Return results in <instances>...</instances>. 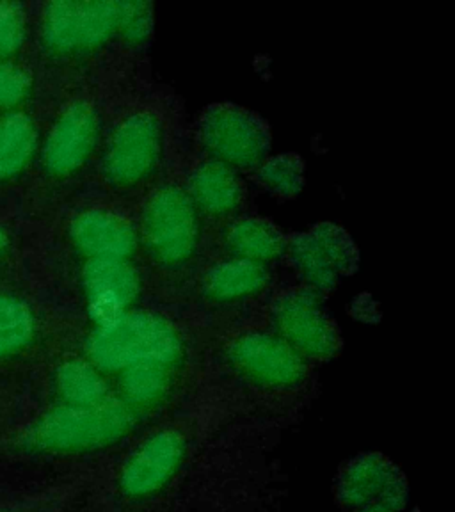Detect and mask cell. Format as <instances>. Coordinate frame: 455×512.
<instances>
[{"instance_id":"27","label":"cell","mask_w":455,"mask_h":512,"mask_svg":"<svg viewBox=\"0 0 455 512\" xmlns=\"http://www.w3.org/2000/svg\"><path fill=\"white\" fill-rule=\"evenodd\" d=\"M4 246H6V235L0 230V249L4 248Z\"/></svg>"},{"instance_id":"22","label":"cell","mask_w":455,"mask_h":512,"mask_svg":"<svg viewBox=\"0 0 455 512\" xmlns=\"http://www.w3.org/2000/svg\"><path fill=\"white\" fill-rule=\"evenodd\" d=\"M258 180L280 196H294L303 187V160L297 155H276L258 166Z\"/></svg>"},{"instance_id":"3","label":"cell","mask_w":455,"mask_h":512,"mask_svg":"<svg viewBox=\"0 0 455 512\" xmlns=\"http://www.w3.org/2000/svg\"><path fill=\"white\" fill-rule=\"evenodd\" d=\"M168 153V127L159 111L139 107L121 118L102 153V175L109 187L136 192L152 184Z\"/></svg>"},{"instance_id":"19","label":"cell","mask_w":455,"mask_h":512,"mask_svg":"<svg viewBox=\"0 0 455 512\" xmlns=\"http://www.w3.org/2000/svg\"><path fill=\"white\" fill-rule=\"evenodd\" d=\"M36 148V130L22 112H11L0 123V178L25 168Z\"/></svg>"},{"instance_id":"11","label":"cell","mask_w":455,"mask_h":512,"mask_svg":"<svg viewBox=\"0 0 455 512\" xmlns=\"http://www.w3.org/2000/svg\"><path fill=\"white\" fill-rule=\"evenodd\" d=\"M102 121L93 104L75 100L64 109L43 146L48 173L70 176L88 164L100 143Z\"/></svg>"},{"instance_id":"7","label":"cell","mask_w":455,"mask_h":512,"mask_svg":"<svg viewBox=\"0 0 455 512\" xmlns=\"http://www.w3.org/2000/svg\"><path fill=\"white\" fill-rule=\"evenodd\" d=\"M198 136L208 159L232 169L258 168L271 150V130L256 112L235 104L210 105Z\"/></svg>"},{"instance_id":"9","label":"cell","mask_w":455,"mask_h":512,"mask_svg":"<svg viewBox=\"0 0 455 512\" xmlns=\"http://www.w3.org/2000/svg\"><path fill=\"white\" fill-rule=\"evenodd\" d=\"M271 322L272 333L308 363L331 360L342 347L335 322L308 292L281 294L272 304Z\"/></svg>"},{"instance_id":"1","label":"cell","mask_w":455,"mask_h":512,"mask_svg":"<svg viewBox=\"0 0 455 512\" xmlns=\"http://www.w3.org/2000/svg\"><path fill=\"white\" fill-rule=\"evenodd\" d=\"M194 438L187 425L166 424L146 432L121 459L114 493L125 507H143L166 495L187 466Z\"/></svg>"},{"instance_id":"24","label":"cell","mask_w":455,"mask_h":512,"mask_svg":"<svg viewBox=\"0 0 455 512\" xmlns=\"http://www.w3.org/2000/svg\"><path fill=\"white\" fill-rule=\"evenodd\" d=\"M24 40V8L15 2H0V54H13Z\"/></svg>"},{"instance_id":"18","label":"cell","mask_w":455,"mask_h":512,"mask_svg":"<svg viewBox=\"0 0 455 512\" xmlns=\"http://www.w3.org/2000/svg\"><path fill=\"white\" fill-rule=\"evenodd\" d=\"M57 388L66 406H96L109 399V388L100 370L84 360H70L57 368Z\"/></svg>"},{"instance_id":"14","label":"cell","mask_w":455,"mask_h":512,"mask_svg":"<svg viewBox=\"0 0 455 512\" xmlns=\"http://www.w3.org/2000/svg\"><path fill=\"white\" fill-rule=\"evenodd\" d=\"M185 191L200 216L226 219L244 201V185L235 169L214 159H205L192 168Z\"/></svg>"},{"instance_id":"26","label":"cell","mask_w":455,"mask_h":512,"mask_svg":"<svg viewBox=\"0 0 455 512\" xmlns=\"http://www.w3.org/2000/svg\"><path fill=\"white\" fill-rule=\"evenodd\" d=\"M351 512H399L395 511L393 507L390 505L381 504V502H376V504H368L363 505V507H358V509H354Z\"/></svg>"},{"instance_id":"5","label":"cell","mask_w":455,"mask_h":512,"mask_svg":"<svg viewBox=\"0 0 455 512\" xmlns=\"http://www.w3.org/2000/svg\"><path fill=\"white\" fill-rule=\"evenodd\" d=\"M134 429V411L121 399L96 406H63L54 409L32 427L27 443L57 454H82L112 447Z\"/></svg>"},{"instance_id":"16","label":"cell","mask_w":455,"mask_h":512,"mask_svg":"<svg viewBox=\"0 0 455 512\" xmlns=\"http://www.w3.org/2000/svg\"><path fill=\"white\" fill-rule=\"evenodd\" d=\"M226 248L233 258L265 265L287 251V239L276 224L262 217H242L228 228Z\"/></svg>"},{"instance_id":"21","label":"cell","mask_w":455,"mask_h":512,"mask_svg":"<svg viewBox=\"0 0 455 512\" xmlns=\"http://www.w3.org/2000/svg\"><path fill=\"white\" fill-rule=\"evenodd\" d=\"M34 333L32 313L22 301L0 294V356L22 349Z\"/></svg>"},{"instance_id":"10","label":"cell","mask_w":455,"mask_h":512,"mask_svg":"<svg viewBox=\"0 0 455 512\" xmlns=\"http://www.w3.org/2000/svg\"><path fill=\"white\" fill-rule=\"evenodd\" d=\"M408 495L404 473L392 459L379 452L352 457L336 473V502L349 512L376 502L400 512L408 502Z\"/></svg>"},{"instance_id":"4","label":"cell","mask_w":455,"mask_h":512,"mask_svg":"<svg viewBox=\"0 0 455 512\" xmlns=\"http://www.w3.org/2000/svg\"><path fill=\"white\" fill-rule=\"evenodd\" d=\"M139 242L153 264L178 271L200 249L201 216L185 187L164 184L144 200L137 224Z\"/></svg>"},{"instance_id":"17","label":"cell","mask_w":455,"mask_h":512,"mask_svg":"<svg viewBox=\"0 0 455 512\" xmlns=\"http://www.w3.org/2000/svg\"><path fill=\"white\" fill-rule=\"evenodd\" d=\"M173 368L159 363H146L123 370L120 374L121 400L132 411L157 408L171 393Z\"/></svg>"},{"instance_id":"8","label":"cell","mask_w":455,"mask_h":512,"mask_svg":"<svg viewBox=\"0 0 455 512\" xmlns=\"http://www.w3.org/2000/svg\"><path fill=\"white\" fill-rule=\"evenodd\" d=\"M123 2H50L43 13V40L59 54L102 47L120 34Z\"/></svg>"},{"instance_id":"13","label":"cell","mask_w":455,"mask_h":512,"mask_svg":"<svg viewBox=\"0 0 455 512\" xmlns=\"http://www.w3.org/2000/svg\"><path fill=\"white\" fill-rule=\"evenodd\" d=\"M84 287L100 324H107L139 297L141 276L128 260L91 258L84 267Z\"/></svg>"},{"instance_id":"25","label":"cell","mask_w":455,"mask_h":512,"mask_svg":"<svg viewBox=\"0 0 455 512\" xmlns=\"http://www.w3.org/2000/svg\"><path fill=\"white\" fill-rule=\"evenodd\" d=\"M31 77L18 64H0V107H13L24 100Z\"/></svg>"},{"instance_id":"23","label":"cell","mask_w":455,"mask_h":512,"mask_svg":"<svg viewBox=\"0 0 455 512\" xmlns=\"http://www.w3.org/2000/svg\"><path fill=\"white\" fill-rule=\"evenodd\" d=\"M310 233L319 242L320 248L326 253L336 272H351L354 269L358 262V251L342 226L320 223Z\"/></svg>"},{"instance_id":"6","label":"cell","mask_w":455,"mask_h":512,"mask_svg":"<svg viewBox=\"0 0 455 512\" xmlns=\"http://www.w3.org/2000/svg\"><path fill=\"white\" fill-rule=\"evenodd\" d=\"M224 365L256 392H297L308 379V361H304L292 347L272 331L249 329L233 335L224 342Z\"/></svg>"},{"instance_id":"12","label":"cell","mask_w":455,"mask_h":512,"mask_svg":"<svg viewBox=\"0 0 455 512\" xmlns=\"http://www.w3.org/2000/svg\"><path fill=\"white\" fill-rule=\"evenodd\" d=\"M73 244L91 258L128 260L139 244L137 226L123 212L112 208H89L70 226Z\"/></svg>"},{"instance_id":"15","label":"cell","mask_w":455,"mask_h":512,"mask_svg":"<svg viewBox=\"0 0 455 512\" xmlns=\"http://www.w3.org/2000/svg\"><path fill=\"white\" fill-rule=\"evenodd\" d=\"M267 285L269 271L265 265L232 256L203 274L201 292L212 303L233 304L260 296Z\"/></svg>"},{"instance_id":"2","label":"cell","mask_w":455,"mask_h":512,"mask_svg":"<svg viewBox=\"0 0 455 512\" xmlns=\"http://www.w3.org/2000/svg\"><path fill=\"white\" fill-rule=\"evenodd\" d=\"M89 360L98 370L123 372L159 363L173 367L184 354V338L171 320L153 312L121 313L100 324L88 340Z\"/></svg>"},{"instance_id":"20","label":"cell","mask_w":455,"mask_h":512,"mask_svg":"<svg viewBox=\"0 0 455 512\" xmlns=\"http://www.w3.org/2000/svg\"><path fill=\"white\" fill-rule=\"evenodd\" d=\"M287 251L292 264L304 280L308 281V285L319 290H328L335 285L338 272L312 233L294 235L287 242Z\"/></svg>"}]
</instances>
